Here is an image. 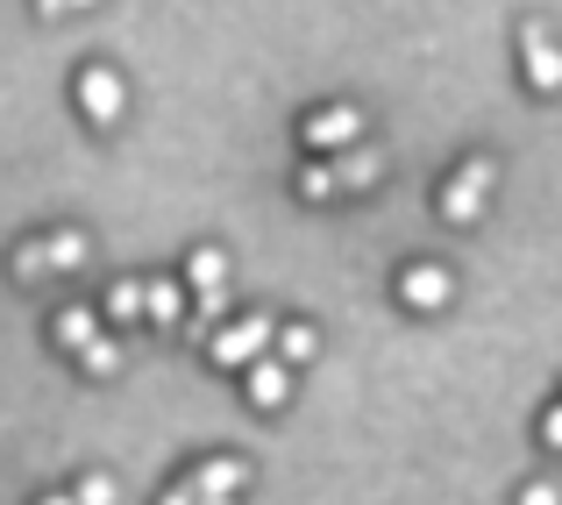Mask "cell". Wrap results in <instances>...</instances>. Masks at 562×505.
Listing matches in <instances>:
<instances>
[{
  "instance_id": "obj_1",
  "label": "cell",
  "mask_w": 562,
  "mask_h": 505,
  "mask_svg": "<svg viewBox=\"0 0 562 505\" xmlns=\"http://www.w3.org/2000/svg\"><path fill=\"white\" fill-rule=\"evenodd\" d=\"M271 314H243V321H228L221 335H206V356H214L221 370H257L263 363V349H271Z\"/></svg>"
},
{
  "instance_id": "obj_2",
  "label": "cell",
  "mask_w": 562,
  "mask_h": 505,
  "mask_svg": "<svg viewBox=\"0 0 562 505\" xmlns=\"http://www.w3.org/2000/svg\"><path fill=\"white\" fill-rule=\"evenodd\" d=\"M492 178H498V165L492 157H470L463 171L441 186V221H477L484 214V192H492Z\"/></svg>"
},
{
  "instance_id": "obj_3",
  "label": "cell",
  "mask_w": 562,
  "mask_h": 505,
  "mask_svg": "<svg viewBox=\"0 0 562 505\" xmlns=\"http://www.w3.org/2000/svg\"><path fill=\"white\" fill-rule=\"evenodd\" d=\"M306 150H328V157H349L357 150V136H363V114L357 108H321V114H306Z\"/></svg>"
},
{
  "instance_id": "obj_4",
  "label": "cell",
  "mask_w": 562,
  "mask_h": 505,
  "mask_svg": "<svg viewBox=\"0 0 562 505\" xmlns=\"http://www.w3.org/2000/svg\"><path fill=\"white\" fill-rule=\"evenodd\" d=\"M79 108H86V122H93V128H114V122H122V108H128V86L114 79L108 65H93V71H79Z\"/></svg>"
},
{
  "instance_id": "obj_5",
  "label": "cell",
  "mask_w": 562,
  "mask_h": 505,
  "mask_svg": "<svg viewBox=\"0 0 562 505\" xmlns=\"http://www.w3.org/2000/svg\"><path fill=\"white\" fill-rule=\"evenodd\" d=\"M398 300L420 306V314H441V306L456 300V278L441 271V263H413V271H398Z\"/></svg>"
},
{
  "instance_id": "obj_6",
  "label": "cell",
  "mask_w": 562,
  "mask_h": 505,
  "mask_svg": "<svg viewBox=\"0 0 562 505\" xmlns=\"http://www.w3.org/2000/svg\"><path fill=\"white\" fill-rule=\"evenodd\" d=\"M520 50H527V86H535V93H555L562 86V50H555V36L541 22H527L520 29Z\"/></svg>"
},
{
  "instance_id": "obj_7",
  "label": "cell",
  "mask_w": 562,
  "mask_h": 505,
  "mask_svg": "<svg viewBox=\"0 0 562 505\" xmlns=\"http://www.w3.org/2000/svg\"><path fill=\"white\" fill-rule=\"evenodd\" d=\"M243 378H249V406H257V413H278V406L292 399V370H285V356H263V363H257V370H243Z\"/></svg>"
},
{
  "instance_id": "obj_8",
  "label": "cell",
  "mask_w": 562,
  "mask_h": 505,
  "mask_svg": "<svg viewBox=\"0 0 562 505\" xmlns=\"http://www.w3.org/2000/svg\"><path fill=\"white\" fill-rule=\"evenodd\" d=\"M192 492H200V498H235V492H243V484H249V470L243 463H235V456H214V463H200V470H192Z\"/></svg>"
},
{
  "instance_id": "obj_9",
  "label": "cell",
  "mask_w": 562,
  "mask_h": 505,
  "mask_svg": "<svg viewBox=\"0 0 562 505\" xmlns=\"http://www.w3.org/2000/svg\"><path fill=\"white\" fill-rule=\"evenodd\" d=\"M186 285H192V292H221V285H228V257H221L214 243L192 249V257H186Z\"/></svg>"
},
{
  "instance_id": "obj_10",
  "label": "cell",
  "mask_w": 562,
  "mask_h": 505,
  "mask_svg": "<svg viewBox=\"0 0 562 505\" xmlns=\"http://www.w3.org/2000/svg\"><path fill=\"white\" fill-rule=\"evenodd\" d=\"M57 341L86 356V349L100 341V314H93V306H65V314H57Z\"/></svg>"
},
{
  "instance_id": "obj_11",
  "label": "cell",
  "mask_w": 562,
  "mask_h": 505,
  "mask_svg": "<svg viewBox=\"0 0 562 505\" xmlns=\"http://www.w3.org/2000/svg\"><path fill=\"white\" fill-rule=\"evenodd\" d=\"M150 321H157V328H179V321H186L179 278H150Z\"/></svg>"
},
{
  "instance_id": "obj_12",
  "label": "cell",
  "mask_w": 562,
  "mask_h": 505,
  "mask_svg": "<svg viewBox=\"0 0 562 505\" xmlns=\"http://www.w3.org/2000/svg\"><path fill=\"white\" fill-rule=\"evenodd\" d=\"M150 314V285H136V278H122V285L108 292V321H143Z\"/></svg>"
},
{
  "instance_id": "obj_13",
  "label": "cell",
  "mask_w": 562,
  "mask_h": 505,
  "mask_svg": "<svg viewBox=\"0 0 562 505\" xmlns=\"http://www.w3.org/2000/svg\"><path fill=\"white\" fill-rule=\"evenodd\" d=\"M278 356H285V363H314V356H321V335L306 328V321H285V328H278Z\"/></svg>"
},
{
  "instance_id": "obj_14",
  "label": "cell",
  "mask_w": 562,
  "mask_h": 505,
  "mask_svg": "<svg viewBox=\"0 0 562 505\" xmlns=\"http://www.w3.org/2000/svg\"><path fill=\"white\" fill-rule=\"evenodd\" d=\"M50 263H57V271H79V263H86V235L79 228H57L50 235Z\"/></svg>"
},
{
  "instance_id": "obj_15",
  "label": "cell",
  "mask_w": 562,
  "mask_h": 505,
  "mask_svg": "<svg viewBox=\"0 0 562 505\" xmlns=\"http://www.w3.org/2000/svg\"><path fill=\"white\" fill-rule=\"evenodd\" d=\"M335 178H342V186H371V178H378V150H349V157H335Z\"/></svg>"
},
{
  "instance_id": "obj_16",
  "label": "cell",
  "mask_w": 562,
  "mask_h": 505,
  "mask_svg": "<svg viewBox=\"0 0 562 505\" xmlns=\"http://www.w3.org/2000/svg\"><path fill=\"white\" fill-rule=\"evenodd\" d=\"M79 363H86V378H108V370H122V341H114V335H100L93 349L79 356Z\"/></svg>"
},
{
  "instance_id": "obj_17",
  "label": "cell",
  "mask_w": 562,
  "mask_h": 505,
  "mask_svg": "<svg viewBox=\"0 0 562 505\" xmlns=\"http://www.w3.org/2000/svg\"><path fill=\"white\" fill-rule=\"evenodd\" d=\"M43 271H57V263H50V243H22V249H14V278H29V285H36Z\"/></svg>"
},
{
  "instance_id": "obj_18",
  "label": "cell",
  "mask_w": 562,
  "mask_h": 505,
  "mask_svg": "<svg viewBox=\"0 0 562 505\" xmlns=\"http://www.w3.org/2000/svg\"><path fill=\"white\" fill-rule=\"evenodd\" d=\"M335 186H342V178H335V165H306V171H300V192H306V200H328Z\"/></svg>"
},
{
  "instance_id": "obj_19",
  "label": "cell",
  "mask_w": 562,
  "mask_h": 505,
  "mask_svg": "<svg viewBox=\"0 0 562 505\" xmlns=\"http://www.w3.org/2000/svg\"><path fill=\"white\" fill-rule=\"evenodd\" d=\"M79 505H114V478H108V470H93V478L79 484Z\"/></svg>"
},
{
  "instance_id": "obj_20",
  "label": "cell",
  "mask_w": 562,
  "mask_h": 505,
  "mask_svg": "<svg viewBox=\"0 0 562 505\" xmlns=\"http://www.w3.org/2000/svg\"><path fill=\"white\" fill-rule=\"evenodd\" d=\"M221 314H228V285H221V292H200V328H214Z\"/></svg>"
},
{
  "instance_id": "obj_21",
  "label": "cell",
  "mask_w": 562,
  "mask_h": 505,
  "mask_svg": "<svg viewBox=\"0 0 562 505\" xmlns=\"http://www.w3.org/2000/svg\"><path fill=\"white\" fill-rule=\"evenodd\" d=\"M513 505H562V492H555V484H520V498H513Z\"/></svg>"
},
{
  "instance_id": "obj_22",
  "label": "cell",
  "mask_w": 562,
  "mask_h": 505,
  "mask_svg": "<svg viewBox=\"0 0 562 505\" xmlns=\"http://www.w3.org/2000/svg\"><path fill=\"white\" fill-rule=\"evenodd\" d=\"M541 441H549V449H562V406L541 413Z\"/></svg>"
},
{
  "instance_id": "obj_23",
  "label": "cell",
  "mask_w": 562,
  "mask_h": 505,
  "mask_svg": "<svg viewBox=\"0 0 562 505\" xmlns=\"http://www.w3.org/2000/svg\"><path fill=\"white\" fill-rule=\"evenodd\" d=\"M157 505H206V498H200V492H192V484H171V492H165V498H157Z\"/></svg>"
},
{
  "instance_id": "obj_24",
  "label": "cell",
  "mask_w": 562,
  "mask_h": 505,
  "mask_svg": "<svg viewBox=\"0 0 562 505\" xmlns=\"http://www.w3.org/2000/svg\"><path fill=\"white\" fill-rule=\"evenodd\" d=\"M43 14H65V8H100V0H36Z\"/></svg>"
},
{
  "instance_id": "obj_25",
  "label": "cell",
  "mask_w": 562,
  "mask_h": 505,
  "mask_svg": "<svg viewBox=\"0 0 562 505\" xmlns=\"http://www.w3.org/2000/svg\"><path fill=\"white\" fill-rule=\"evenodd\" d=\"M36 505H79V492H50V498H36Z\"/></svg>"
},
{
  "instance_id": "obj_26",
  "label": "cell",
  "mask_w": 562,
  "mask_h": 505,
  "mask_svg": "<svg viewBox=\"0 0 562 505\" xmlns=\"http://www.w3.org/2000/svg\"><path fill=\"white\" fill-rule=\"evenodd\" d=\"M206 505H235V498H206Z\"/></svg>"
}]
</instances>
